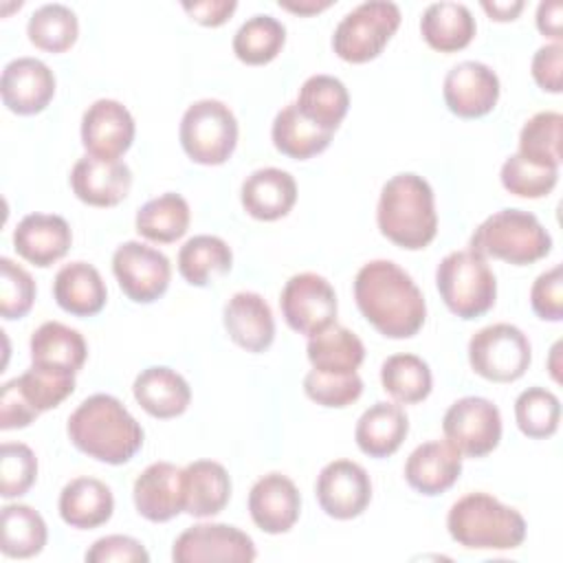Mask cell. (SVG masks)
<instances>
[{
    "mask_svg": "<svg viewBox=\"0 0 563 563\" xmlns=\"http://www.w3.org/2000/svg\"><path fill=\"white\" fill-rule=\"evenodd\" d=\"M354 299L361 314L389 339L413 336L427 319L422 290L391 260H372L358 268Z\"/></svg>",
    "mask_w": 563,
    "mask_h": 563,
    "instance_id": "cell-1",
    "label": "cell"
},
{
    "mask_svg": "<svg viewBox=\"0 0 563 563\" xmlns=\"http://www.w3.org/2000/svg\"><path fill=\"white\" fill-rule=\"evenodd\" d=\"M68 438L92 460L125 464L143 446V429L123 402L110 394H92L70 413Z\"/></svg>",
    "mask_w": 563,
    "mask_h": 563,
    "instance_id": "cell-2",
    "label": "cell"
},
{
    "mask_svg": "<svg viewBox=\"0 0 563 563\" xmlns=\"http://www.w3.org/2000/svg\"><path fill=\"white\" fill-rule=\"evenodd\" d=\"M376 224L400 249L420 251L429 246L438 233L431 185L413 172L391 176L380 189Z\"/></svg>",
    "mask_w": 563,
    "mask_h": 563,
    "instance_id": "cell-3",
    "label": "cell"
},
{
    "mask_svg": "<svg viewBox=\"0 0 563 563\" xmlns=\"http://www.w3.org/2000/svg\"><path fill=\"white\" fill-rule=\"evenodd\" d=\"M446 528L451 539L468 550H512L526 539L521 512L488 493L460 497L446 515Z\"/></svg>",
    "mask_w": 563,
    "mask_h": 563,
    "instance_id": "cell-4",
    "label": "cell"
},
{
    "mask_svg": "<svg viewBox=\"0 0 563 563\" xmlns=\"http://www.w3.org/2000/svg\"><path fill=\"white\" fill-rule=\"evenodd\" d=\"M552 249V238L539 218L521 209H501L488 216L471 235V251L515 266L543 260Z\"/></svg>",
    "mask_w": 563,
    "mask_h": 563,
    "instance_id": "cell-5",
    "label": "cell"
},
{
    "mask_svg": "<svg viewBox=\"0 0 563 563\" xmlns=\"http://www.w3.org/2000/svg\"><path fill=\"white\" fill-rule=\"evenodd\" d=\"M435 286L444 306L460 319H477L495 306L497 282L486 257L453 251L435 268Z\"/></svg>",
    "mask_w": 563,
    "mask_h": 563,
    "instance_id": "cell-6",
    "label": "cell"
},
{
    "mask_svg": "<svg viewBox=\"0 0 563 563\" xmlns=\"http://www.w3.org/2000/svg\"><path fill=\"white\" fill-rule=\"evenodd\" d=\"M180 145L198 165H222L238 143V119L218 99L194 101L180 119Z\"/></svg>",
    "mask_w": 563,
    "mask_h": 563,
    "instance_id": "cell-7",
    "label": "cell"
},
{
    "mask_svg": "<svg viewBox=\"0 0 563 563\" xmlns=\"http://www.w3.org/2000/svg\"><path fill=\"white\" fill-rule=\"evenodd\" d=\"M398 26V4L387 0H369L343 15L332 35V48L343 62L363 64L383 53Z\"/></svg>",
    "mask_w": 563,
    "mask_h": 563,
    "instance_id": "cell-8",
    "label": "cell"
},
{
    "mask_svg": "<svg viewBox=\"0 0 563 563\" xmlns=\"http://www.w3.org/2000/svg\"><path fill=\"white\" fill-rule=\"evenodd\" d=\"M532 361L528 336L510 323H493L468 341V363L475 374L493 383L521 378Z\"/></svg>",
    "mask_w": 563,
    "mask_h": 563,
    "instance_id": "cell-9",
    "label": "cell"
},
{
    "mask_svg": "<svg viewBox=\"0 0 563 563\" xmlns=\"http://www.w3.org/2000/svg\"><path fill=\"white\" fill-rule=\"evenodd\" d=\"M442 433L462 455L484 457L501 440V413L488 398L464 396L446 409Z\"/></svg>",
    "mask_w": 563,
    "mask_h": 563,
    "instance_id": "cell-10",
    "label": "cell"
},
{
    "mask_svg": "<svg viewBox=\"0 0 563 563\" xmlns=\"http://www.w3.org/2000/svg\"><path fill=\"white\" fill-rule=\"evenodd\" d=\"M112 273L119 288L134 303H152L165 295L172 266L169 260L154 246L130 240L117 246L112 255Z\"/></svg>",
    "mask_w": 563,
    "mask_h": 563,
    "instance_id": "cell-11",
    "label": "cell"
},
{
    "mask_svg": "<svg viewBox=\"0 0 563 563\" xmlns=\"http://www.w3.org/2000/svg\"><path fill=\"white\" fill-rule=\"evenodd\" d=\"M279 308L284 321L299 334H314L336 319V292L330 282L317 273L292 275L282 295Z\"/></svg>",
    "mask_w": 563,
    "mask_h": 563,
    "instance_id": "cell-12",
    "label": "cell"
},
{
    "mask_svg": "<svg viewBox=\"0 0 563 563\" xmlns=\"http://www.w3.org/2000/svg\"><path fill=\"white\" fill-rule=\"evenodd\" d=\"M253 539L229 523H196L180 532L172 548L176 563L202 561H235L249 563L255 559Z\"/></svg>",
    "mask_w": 563,
    "mask_h": 563,
    "instance_id": "cell-13",
    "label": "cell"
},
{
    "mask_svg": "<svg viewBox=\"0 0 563 563\" xmlns=\"http://www.w3.org/2000/svg\"><path fill=\"white\" fill-rule=\"evenodd\" d=\"M314 495L328 517L345 521L358 517L369 506L372 482L361 464L352 460H334L321 468Z\"/></svg>",
    "mask_w": 563,
    "mask_h": 563,
    "instance_id": "cell-14",
    "label": "cell"
},
{
    "mask_svg": "<svg viewBox=\"0 0 563 563\" xmlns=\"http://www.w3.org/2000/svg\"><path fill=\"white\" fill-rule=\"evenodd\" d=\"M134 119L117 99H97L81 117V143L95 158L119 161L134 141Z\"/></svg>",
    "mask_w": 563,
    "mask_h": 563,
    "instance_id": "cell-15",
    "label": "cell"
},
{
    "mask_svg": "<svg viewBox=\"0 0 563 563\" xmlns=\"http://www.w3.org/2000/svg\"><path fill=\"white\" fill-rule=\"evenodd\" d=\"M442 97L446 108L462 119L484 117L499 99V77L482 62H460L446 73Z\"/></svg>",
    "mask_w": 563,
    "mask_h": 563,
    "instance_id": "cell-16",
    "label": "cell"
},
{
    "mask_svg": "<svg viewBox=\"0 0 563 563\" xmlns=\"http://www.w3.org/2000/svg\"><path fill=\"white\" fill-rule=\"evenodd\" d=\"M2 103L15 114H37L42 112L55 95L53 70L35 57L11 59L2 68L0 77Z\"/></svg>",
    "mask_w": 563,
    "mask_h": 563,
    "instance_id": "cell-17",
    "label": "cell"
},
{
    "mask_svg": "<svg viewBox=\"0 0 563 563\" xmlns=\"http://www.w3.org/2000/svg\"><path fill=\"white\" fill-rule=\"evenodd\" d=\"M299 510L301 495L295 482L282 473L262 475L249 493L251 519L268 534L288 532L297 523Z\"/></svg>",
    "mask_w": 563,
    "mask_h": 563,
    "instance_id": "cell-18",
    "label": "cell"
},
{
    "mask_svg": "<svg viewBox=\"0 0 563 563\" xmlns=\"http://www.w3.org/2000/svg\"><path fill=\"white\" fill-rule=\"evenodd\" d=\"M70 187L90 207H114L128 196L132 172L123 161H103L86 154L70 169Z\"/></svg>",
    "mask_w": 563,
    "mask_h": 563,
    "instance_id": "cell-19",
    "label": "cell"
},
{
    "mask_svg": "<svg viewBox=\"0 0 563 563\" xmlns=\"http://www.w3.org/2000/svg\"><path fill=\"white\" fill-rule=\"evenodd\" d=\"M229 339L246 352H264L275 339V319L266 299L257 292H235L222 310Z\"/></svg>",
    "mask_w": 563,
    "mask_h": 563,
    "instance_id": "cell-20",
    "label": "cell"
},
{
    "mask_svg": "<svg viewBox=\"0 0 563 563\" xmlns=\"http://www.w3.org/2000/svg\"><path fill=\"white\" fill-rule=\"evenodd\" d=\"M70 242L73 233L68 222L55 213H29L13 231L15 253L40 268L62 260L68 253Z\"/></svg>",
    "mask_w": 563,
    "mask_h": 563,
    "instance_id": "cell-21",
    "label": "cell"
},
{
    "mask_svg": "<svg viewBox=\"0 0 563 563\" xmlns=\"http://www.w3.org/2000/svg\"><path fill=\"white\" fill-rule=\"evenodd\" d=\"M134 506L141 517L163 523L183 512V468L172 462L150 464L132 488Z\"/></svg>",
    "mask_w": 563,
    "mask_h": 563,
    "instance_id": "cell-22",
    "label": "cell"
},
{
    "mask_svg": "<svg viewBox=\"0 0 563 563\" xmlns=\"http://www.w3.org/2000/svg\"><path fill=\"white\" fill-rule=\"evenodd\" d=\"M462 473V453L449 442L418 444L405 462V479L420 495L433 497L449 490Z\"/></svg>",
    "mask_w": 563,
    "mask_h": 563,
    "instance_id": "cell-23",
    "label": "cell"
},
{
    "mask_svg": "<svg viewBox=\"0 0 563 563\" xmlns=\"http://www.w3.org/2000/svg\"><path fill=\"white\" fill-rule=\"evenodd\" d=\"M240 200L251 218L273 222L288 216L295 207L297 183L279 167H262L244 178Z\"/></svg>",
    "mask_w": 563,
    "mask_h": 563,
    "instance_id": "cell-24",
    "label": "cell"
},
{
    "mask_svg": "<svg viewBox=\"0 0 563 563\" xmlns=\"http://www.w3.org/2000/svg\"><path fill=\"white\" fill-rule=\"evenodd\" d=\"M132 394L143 411L161 420L185 413L191 402V389L187 380L176 369L165 365L145 367L134 378Z\"/></svg>",
    "mask_w": 563,
    "mask_h": 563,
    "instance_id": "cell-25",
    "label": "cell"
},
{
    "mask_svg": "<svg viewBox=\"0 0 563 563\" xmlns=\"http://www.w3.org/2000/svg\"><path fill=\"white\" fill-rule=\"evenodd\" d=\"M231 497L227 468L213 460H196L183 468V512L213 517L224 510Z\"/></svg>",
    "mask_w": 563,
    "mask_h": 563,
    "instance_id": "cell-26",
    "label": "cell"
},
{
    "mask_svg": "<svg viewBox=\"0 0 563 563\" xmlns=\"http://www.w3.org/2000/svg\"><path fill=\"white\" fill-rule=\"evenodd\" d=\"M53 297L62 310L75 317H92L106 306L108 288L92 264L70 262L57 271L53 279Z\"/></svg>",
    "mask_w": 563,
    "mask_h": 563,
    "instance_id": "cell-27",
    "label": "cell"
},
{
    "mask_svg": "<svg viewBox=\"0 0 563 563\" xmlns=\"http://www.w3.org/2000/svg\"><path fill=\"white\" fill-rule=\"evenodd\" d=\"M59 517L77 530L103 526L114 510L112 490L97 477H75L59 493Z\"/></svg>",
    "mask_w": 563,
    "mask_h": 563,
    "instance_id": "cell-28",
    "label": "cell"
},
{
    "mask_svg": "<svg viewBox=\"0 0 563 563\" xmlns=\"http://www.w3.org/2000/svg\"><path fill=\"white\" fill-rule=\"evenodd\" d=\"M409 433V418L400 405L374 402L356 422L354 440L369 457H387L400 449Z\"/></svg>",
    "mask_w": 563,
    "mask_h": 563,
    "instance_id": "cell-29",
    "label": "cell"
},
{
    "mask_svg": "<svg viewBox=\"0 0 563 563\" xmlns=\"http://www.w3.org/2000/svg\"><path fill=\"white\" fill-rule=\"evenodd\" d=\"M475 18L462 2H433L420 18V33L424 42L440 53H455L471 44L475 37Z\"/></svg>",
    "mask_w": 563,
    "mask_h": 563,
    "instance_id": "cell-30",
    "label": "cell"
},
{
    "mask_svg": "<svg viewBox=\"0 0 563 563\" xmlns=\"http://www.w3.org/2000/svg\"><path fill=\"white\" fill-rule=\"evenodd\" d=\"M31 363L77 374L88 356L84 336L59 321H46L31 334Z\"/></svg>",
    "mask_w": 563,
    "mask_h": 563,
    "instance_id": "cell-31",
    "label": "cell"
},
{
    "mask_svg": "<svg viewBox=\"0 0 563 563\" xmlns=\"http://www.w3.org/2000/svg\"><path fill=\"white\" fill-rule=\"evenodd\" d=\"M306 352L312 369L328 374H352L365 358L363 341L336 321L310 334Z\"/></svg>",
    "mask_w": 563,
    "mask_h": 563,
    "instance_id": "cell-32",
    "label": "cell"
},
{
    "mask_svg": "<svg viewBox=\"0 0 563 563\" xmlns=\"http://www.w3.org/2000/svg\"><path fill=\"white\" fill-rule=\"evenodd\" d=\"M295 106L308 121L321 130L334 132L347 114L350 95L341 79L332 75H312L301 84Z\"/></svg>",
    "mask_w": 563,
    "mask_h": 563,
    "instance_id": "cell-33",
    "label": "cell"
},
{
    "mask_svg": "<svg viewBox=\"0 0 563 563\" xmlns=\"http://www.w3.org/2000/svg\"><path fill=\"white\" fill-rule=\"evenodd\" d=\"M332 134L334 132L321 130L319 125L308 121L297 110L295 103H288L286 108H282L275 114V121L271 128L273 145L277 147V152L297 161H306L321 154L330 145Z\"/></svg>",
    "mask_w": 563,
    "mask_h": 563,
    "instance_id": "cell-34",
    "label": "cell"
},
{
    "mask_svg": "<svg viewBox=\"0 0 563 563\" xmlns=\"http://www.w3.org/2000/svg\"><path fill=\"white\" fill-rule=\"evenodd\" d=\"M189 220L191 213L187 200L176 191H167L139 207L134 224L141 238L158 244H172L187 233Z\"/></svg>",
    "mask_w": 563,
    "mask_h": 563,
    "instance_id": "cell-35",
    "label": "cell"
},
{
    "mask_svg": "<svg viewBox=\"0 0 563 563\" xmlns=\"http://www.w3.org/2000/svg\"><path fill=\"white\" fill-rule=\"evenodd\" d=\"M0 526V550L9 559H31L46 545V521L35 508L26 504H7L2 508Z\"/></svg>",
    "mask_w": 563,
    "mask_h": 563,
    "instance_id": "cell-36",
    "label": "cell"
},
{
    "mask_svg": "<svg viewBox=\"0 0 563 563\" xmlns=\"http://www.w3.org/2000/svg\"><path fill=\"white\" fill-rule=\"evenodd\" d=\"M231 266L233 253L218 235H194L178 251V273L191 286H207L211 275H227Z\"/></svg>",
    "mask_w": 563,
    "mask_h": 563,
    "instance_id": "cell-37",
    "label": "cell"
},
{
    "mask_svg": "<svg viewBox=\"0 0 563 563\" xmlns=\"http://www.w3.org/2000/svg\"><path fill=\"white\" fill-rule=\"evenodd\" d=\"M383 389L402 405L422 402L431 394V369L416 354H391L380 365Z\"/></svg>",
    "mask_w": 563,
    "mask_h": 563,
    "instance_id": "cell-38",
    "label": "cell"
},
{
    "mask_svg": "<svg viewBox=\"0 0 563 563\" xmlns=\"http://www.w3.org/2000/svg\"><path fill=\"white\" fill-rule=\"evenodd\" d=\"M286 42L284 24L268 15L260 13L249 18L233 35V53L240 62L249 66H262L273 62Z\"/></svg>",
    "mask_w": 563,
    "mask_h": 563,
    "instance_id": "cell-39",
    "label": "cell"
},
{
    "mask_svg": "<svg viewBox=\"0 0 563 563\" xmlns=\"http://www.w3.org/2000/svg\"><path fill=\"white\" fill-rule=\"evenodd\" d=\"M29 42L46 53L68 51L79 35V22L70 7L51 2L35 9L26 24Z\"/></svg>",
    "mask_w": 563,
    "mask_h": 563,
    "instance_id": "cell-40",
    "label": "cell"
},
{
    "mask_svg": "<svg viewBox=\"0 0 563 563\" xmlns=\"http://www.w3.org/2000/svg\"><path fill=\"white\" fill-rule=\"evenodd\" d=\"M18 391L22 398L37 411H48L57 405H62L73 391H75V374L62 372V369H51V367H40L33 365L13 378Z\"/></svg>",
    "mask_w": 563,
    "mask_h": 563,
    "instance_id": "cell-41",
    "label": "cell"
},
{
    "mask_svg": "<svg viewBox=\"0 0 563 563\" xmlns=\"http://www.w3.org/2000/svg\"><path fill=\"white\" fill-rule=\"evenodd\" d=\"M561 112L545 110L530 117L519 132V154L541 165H561Z\"/></svg>",
    "mask_w": 563,
    "mask_h": 563,
    "instance_id": "cell-42",
    "label": "cell"
},
{
    "mask_svg": "<svg viewBox=\"0 0 563 563\" xmlns=\"http://www.w3.org/2000/svg\"><path fill=\"white\" fill-rule=\"evenodd\" d=\"M515 420L523 435L543 440L559 429L561 402L543 387H528L515 400Z\"/></svg>",
    "mask_w": 563,
    "mask_h": 563,
    "instance_id": "cell-43",
    "label": "cell"
},
{
    "mask_svg": "<svg viewBox=\"0 0 563 563\" xmlns=\"http://www.w3.org/2000/svg\"><path fill=\"white\" fill-rule=\"evenodd\" d=\"M499 178L504 189L510 191L512 196L543 198L554 189L559 180V167L541 165L517 152L504 161Z\"/></svg>",
    "mask_w": 563,
    "mask_h": 563,
    "instance_id": "cell-44",
    "label": "cell"
},
{
    "mask_svg": "<svg viewBox=\"0 0 563 563\" xmlns=\"http://www.w3.org/2000/svg\"><path fill=\"white\" fill-rule=\"evenodd\" d=\"M37 477V457L22 442H4L0 449V495L13 499L24 495Z\"/></svg>",
    "mask_w": 563,
    "mask_h": 563,
    "instance_id": "cell-45",
    "label": "cell"
},
{
    "mask_svg": "<svg viewBox=\"0 0 563 563\" xmlns=\"http://www.w3.org/2000/svg\"><path fill=\"white\" fill-rule=\"evenodd\" d=\"M303 391L310 400L321 407H347L363 394V380L356 372L352 374H328L310 369L303 378Z\"/></svg>",
    "mask_w": 563,
    "mask_h": 563,
    "instance_id": "cell-46",
    "label": "cell"
},
{
    "mask_svg": "<svg viewBox=\"0 0 563 563\" xmlns=\"http://www.w3.org/2000/svg\"><path fill=\"white\" fill-rule=\"evenodd\" d=\"M35 301V282L26 268L0 257V314L2 319L24 317Z\"/></svg>",
    "mask_w": 563,
    "mask_h": 563,
    "instance_id": "cell-47",
    "label": "cell"
},
{
    "mask_svg": "<svg viewBox=\"0 0 563 563\" xmlns=\"http://www.w3.org/2000/svg\"><path fill=\"white\" fill-rule=\"evenodd\" d=\"M530 303L539 319L561 321L563 319V268L554 264L541 273L530 288Z\"/></svg>",
    "mask_w": 563,
    "mask_h": 563,
    "instance_id": "cell-48",
    "label": "cell"
},
{
    "mask_svg": "<svg viewBox=\"0 0 563 563\" xmlns=\"http://www.w3.org/2000/svg\"><path fill=\"white\" fill-rule=\"evenodd\" d=\"M88 563H147L150 554L141 541L125 534H108L97 539L86 552Z\"/></svg>",
    "mask_w": 563,
    "mask_h": 563,
    "instance_id": "cell-49",
    "label": "cell"
},
{
    "mask_svg": "<svg viewBox=\"0 0 563 563\" xmlns=\"http://www.w3.org/2000/svg\"><path fill=\"white\" fill-rule=\"evenodd\" d=\"M561 66H563V46L561 42L554 44H545L541 46L534 55H532V77L537 81V86L545 92H561L563 79H561Z\"/></svg>",
    "mask_w": 563,
    "mask_h": 563,
    "instance_id": "cell-50",
    "label": "cell"
},
{
    "mask_svg": "<svg viewBox=\"0 0 563 563\" xmlns=\"http://www.w3.org/2000/svg\"><path fill=\"white\" fill-rule=\"evenodd\" d=\"M40 413L22 398L18 391L13 378L7 380L0 389V429L11 431V429H24L29 427Z\"/></svg>",
    "mask_w": 563,
    "mask_h": 563,
    "instance_id": "cell-51",
    "label": "cell"
},
{
    "mask_svg": "<svg viewBox=\"0 0 563 563\" xmlns=\"http://www.w3.org/2000/svg\"><path fill=\"white\" fill-rule=\"evenodd\" d=\"M183 9L202 26H220L238 9L235 0H205V2H183Z\"/></svg>",
    "mask_w": 563,
    "mask_h": 563,
    "instance_id": "cell-52",
    "label": "cell"
},
{
    "mask_svg": "<svg viewBox=\"0 0 563 563\" xmlns=\"http://www.w3.org/2000/svg\"><path fill=\"white\" fill-rule=\"evenodd\" d=\"M561 11H563V4L559 0H548V2H541L539 9H537V29L552 37L554 42H561Z\"/></svg>",
    "mask_w": 563,
    "mask_h": 563,
    "instance_id": "cell-53",
    "label": "cell"
},
{
    "mask_svg": "<svg viewBox=\"0 0 563 563\" xmlns=\"http://www.w3.org/2000/svg\"><path fill=\"white\" fill-rule=\"evenodd\" d=\"M482 9L490 15V20L508 22V20H515V18L521 13L523 2H521V0H512V2H497V0L488 2V0H484V2H482Z\"/></svg>",
    "mask_w": 563,
    "mask_h": 563,
    "instance_id": "cell-54",
    "label": "cell"
},
{
    "mask_svg": "<svg viewBox=\"0 0 563 563\" xmlns=\"http://www.w3.org/2000/svg\"><path fill=\"white\" fill-rule=\"evenodd\" d=\"M332 2L330 0H299V2H292V0H279V7L286 9V11H292V13H299V15H312V13H319L323 9H328Z\"/></svg>",
    "mask_w": 563,
    "mask_h": 563,
    "instance_id": "cell-55",
    "label": "cell"
},
{
    "mask_svg": "<svg viewBox=\"0 0 563 563\" xmlns=\"http://www.w3.org/2000/svg\"><path fill=\"white\" fill-rule=\"evenodd\" d=\"M559 350H561V343H554V347H552V358H550V372H552L554 380H561V376H559V365H556Z\"/></svg>",
    "mask_w": 563,
    "mask_h": 563,
    "instance_id": "cell-56",
    "label": "cell"
}]
</instances>
